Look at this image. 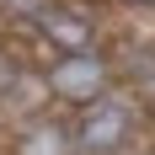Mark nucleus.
<instances>
[{
  "instance_id": "6",
  "label": "nucleus",
  "mask_w": 155,
  "mask_h": 155,
  "mask_svg": "<svg viewBox=\"0 0 155 155\" xmlns=\"http://www.w3.org/2000/svg\"><path fill=\"white\" fill-rule=\"evenodd\" d=\"M43 5H48V0H0V11L11 16V21H27V27L43 16Z\"/></svg>"
},
{
  "instance_id": "1",
  "label": "nucleus",
  "mask_w": 155,
  "mask_h": 155,
  "mask_svg": "<svg viewBox=\"0 0 155 155\" xmlns=\"http://www.w3.org/2000/svg\"><path fill=\"white\" fill-rule=\"evenodd\" d=\"M139 128H144V102L134 91L107 86L86 107H75L70 134H75V155H123L128 144L139 139Z\"/></svg>"
},
{
  "instance_id": "5",
  "label": "nucleus",
  "mask_w": 155,
  "mask_h": 155,
  "mask_svg": "<svg viewBox=\"0 0 155 155\" xmlns=\"http://www.w3.org/2000/svg\"><path fill=\"white\" fill-rule=\"evenodd\" d=\"M134 96H139L144 107H155V54L139 59V70H134Z\"/></svg>"
},
{
  "instance_id": "7",
  "label": "nucleus",
  "mask_w": 155,
  "mask_h": 155,
  "mask_svg": "<svg viewBox=\"0 0 155 155\" xmlns=\"http://www.w3.org/2000/svg\"><path fill=\"white\" fill-rule=\"evenodd\" d=\"M134 5H144V11H155V0H134Z\"/></svg>"
},
{
  "instance_id": "2",
  "label": "nucleus",
  "mask_w": 155,
  "mask_h": 155,
  "mask_svg": "<svg viewBox=\"0 0 155 155\" xmlns=\"http://www.w3.org/2000/svg\"><path fill=\"white\" fill-rule=\"evenodd\" d=\"M43 86H48V96H59L64 107H86L91 96H102L112 86V59L96 54V43L91 48H70V54H54L43 64Z\"/></svg>"
},
{
  "instance_id": "4",
  "label": "nucleus",
  "mask_w": 155,
  "mask_h": 155,
  "mask_svg": "<svg viewBox=\"0 0 155 155\" xmlns=\"http://www.w3.org/2000/svg\"><path fill=\"white\" fill-rule=\"evenodd\" d=\"M11 155H75V134H70V123H59V118L32 112L27 123L11 134Z\"/></svg>"
},
{
  "instance_id": "3",
  "label": "nucleus",
  "mask_w": 155,
  "mask_h": 155,
  "mask_svg": "<svg viewBox=\"0 0 155 155\" xmlns=\"http://www.w3.org/2000/svg\"><path fill=\"white\" fill-rule=\"evenodd\" d=\"M32 27H38V59L43 64L54 54H70V48H91V16L80 11V5H54L48 0Z\"/></svg>"
}]
</instances>
